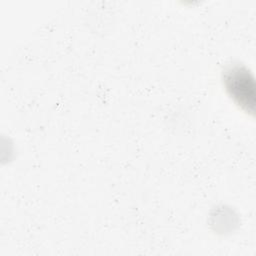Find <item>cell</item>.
Listing matches in <instances>:
<instances>
[{
	"label": "cell",
	"instance_id": "6da1fadb",
	"mask_svg": "<svg viewBox=\"0 0 256 256\" xmlns=\"http://www.w3.org/2000/svg\"><path fill=\"white\" fill-rule=\"evenodd\" d=\"M224 84L229 95L246 112L255 107V83L251 73L243 66H231L224 72Z\"/></svg>",
	"mask_w": 256,
	"mask_h": 256
}]
</instances>
